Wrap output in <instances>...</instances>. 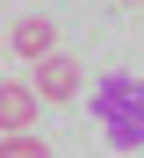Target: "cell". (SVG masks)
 <instances>
[{
    "label": "cell",
    "instance_id": "6da1fadb",
    "mask_svg": "<svg viewBox=\"0 0 144 158\" xmlns=\"http://www.w3.org/2000/svg\"><path fill=\"white\" fill-rule=\"evenodd\" d=\"M86 108H94V129L108 151H144V79L137 72H101Z\"/></svg>",
    "mask_w": 144,
    "mask_h": 158
},
{
    "label": "cell",
    "instance_id": "7a4b0ae2",
    "mask_svg": "<svg viewBox=\"0 0 144 158\" xmlns=\"http://www.w3.org/2000/svg\"><path fill=\"white\" fill-rule=\"evenodd\" d=\"M36 108H43V94H36V79H7L0 86V137H36Z\"/></svg>",
    "mask_w": 144,
    "mask_h": 158
},
{
    "label": "cell",
    "instance_id": "3957f363",
    "mask_svg": "<svg viewBox=\"0 0 144 158\" xmlns=\"http://www.w3.org/2000/svg\"><path fill=\"white\" fill-rule=\"evenodd\" d=\"M7 50H22V58H58V22L50 15H22V22H7Z\"/></svg>",
    "mask_w": 144,
    "mask_h": 158
},
{
    "label": "cell",
    "instance_id": "277c9868",
    "mask_svg": "<svg viewBox=\"0 0 144 158\" xmlns=\"http://www.w3.org/2000/svg\"><path fill=\"white\" fill-rule=\"evenodd\" d=\"M79 86H86V72H79V65L65 58V50H58V58H43V65H36V94H43V108H50V101H72Z\"/></svg>",
    "mask_w": 144,
    "mask_h": 158
},
{
    "label": "cell",
    "instance_id": "5b68a950",
    "mask_svg": "<svg viewBox=\"0 0 144 158\" xmlns=\"http://www.w3.org/2000/svg\"><path fill=\"white\" fill-rule=\"evenodd\" d=\"M0 158H50L43 137H0Z\"/></svg>",
    "mask_w": 144,
    "mask_h": 158
},
{
    "label": "cell",
    "instance_id": "8992f818",
    "mask_svg": "<svg viewBox=\"0 0 144 158\" xmlns=\"http://www.w3.org/2000/svg\"><path fill=\"white\" fill-rule=\"evenodd\" d=\"M123 7H144V0H123Z\"/></svg>",
    "mask_w": 144,
    "mask_h": 158
}]
</instances>
